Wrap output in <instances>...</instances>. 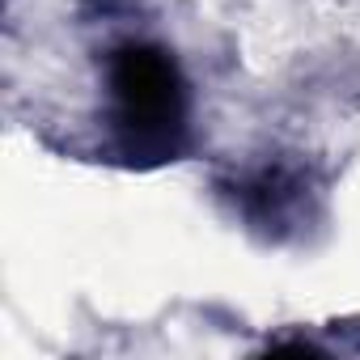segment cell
Returning a JSON list of instances; mask_svg holds the SVG:
<instances>
[{"label": "cell", "mask_w": 360, "mask_h": 360, "mask_svg": "<svg viewBox=\"0 0 360 360\" xmlns=\"http://www.w3.org/2000/svg\"><path fill=\"white\" fill-rule=\"evenodd\" d=\"M115 136L131 161H169L187 131V85L178 64L153 43H127L106 68Z\"/></svg>", "instance_id": "1"}]
</instances>
